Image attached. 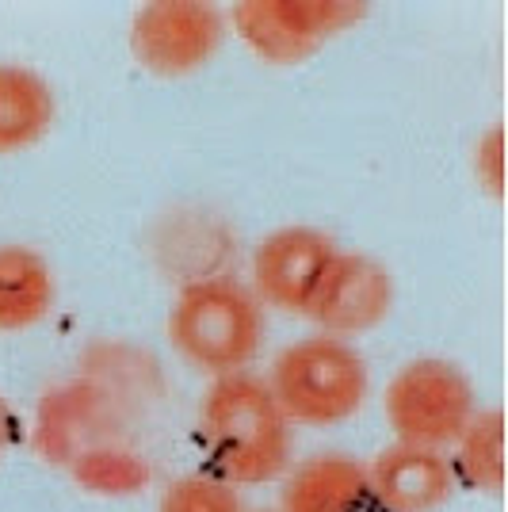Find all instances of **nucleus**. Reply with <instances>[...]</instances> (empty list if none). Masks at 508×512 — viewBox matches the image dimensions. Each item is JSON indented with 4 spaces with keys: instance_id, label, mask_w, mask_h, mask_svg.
<instances>
[{
    "instance_id": "6",
    "label": "nucleus",
    "mask_w": 508,
    "mask_h": 512,
    "mask_svg": "<svg viewBox=\"0 0 508 512\" xmlns=\"http://www.w3.org/2000/svg\"><path fill=\"white\" fill-rule=\"evenodd\" d=\"M123 428H127V394L85 375L77 383L54 386L39 402L35 448L43 459L73 470L96 451L123 448Z\"/></svg>"
},
{
    "instance_id": "14",
    "label": "nucleus",
    "mask_w": 508,
    "mask_h": 512,
    "mask_svg": "<svg viewBox=\"0 0 508 512\" xmlns=\"http://www.w3.org/2000/svg\"><path fill=\"white\" fill-rule=\"evenodd\" d=\"M447 459L459 486L497 497L505 486V413L497 406L478 409L447 448Z\"/></svg>"
},
{
    "instance_id": "3",
    "label": "nucleus",
    "mask_w": 508,
    "mask_h": 512,
    "mask_svg": "<svg viewBox=\"0 0 508 512\" xmlns=\"http://www.w3.org/2000/svg\"><path fill=\"white\" fill-rule=\"evenodd\" d=\"M268 386L291 425L333 428L363 409L371 375L352 341L314 333L287 344L272 360Z\"/></svg>"
},
{
    "instance_id": "5",
    "label": "nucleus",
    "mask_w": 508,
    "mask_h": 512,
    "mask_svg": "<svg viewBox=\"0 0 508 512\" xmlns=\"http://www.w3.org/2000/svg\"><path fill=\"white\" fill-rule=\"evenodd\" d=\"M367 16L352 0H241L230 20L237 39L268 65H298L314 58L348 27Z\"/></svg>"
},
{
    "instance_id": "15",
    "label": "nucleus",
    "mask_w": 508,
    "mask_h": 512,
    "mask_svg": "<svg viewBox=\"0 0 508 512\" xmlns=\"http://www.w3.org/2000/svg\"><path fill=\"white\" fill-rule=\"evenodd\" d=\"M157 512H245V505L241 490L214 470H188L165 486Z\"/></svg>"
},
{
    "instance_id": "9",
    "label": "nucleus",
    "mask_w": 508,
    "mask_h": 512,
    "mask_svg": "<svg viewBox=\"0 0 508 512\" xmlns=\"http://www.w3.org/2000/svg\"><path fill=\"white\" fill-rule=\"evenodd\" d=\"M337 253V241L318 226H279L253 249L249 287L260 306L302 318Z\"/></svg>"
},
{
    "instance_id": "4",
    "label": "nucleus",
    "mask_w": 508,
    "mask_h": 512,
    "mask_svg": "<svg viewBox=\"0 0 508 512\" xmlns=\"http://www.w3.org/2000/svg\"><path fill=\"white\" fill-rule=\"evenodd\" d=\"M382 409L398 444L447 451L478 413V398L459 363L444 356H417L394 371Z\"/></svg>"
},
{
    "instance_id": "17",
    "label": "nucleus",
    "mask_w": 508,
    "mask_h": 512,
    "mask_svg": "<svg viewBox=\"0 0 508 512\" xmlns=\"http://www.w3.org/2000/svg\"><path fill=\"white\" fill-rule=\"evenodd\" d=\"M20 417H16V409L8 406V398L0 394V463L12 455V448L20 444Z\"/></svg>"
},
{
    "instance_id": "10",
    "label": "nucleus",
    "mask_w": 508,
    "mask_h": 512,
    "mask_svg": "<svg viewBox=\"0 0 508 512\" xmlns=\"http://www.w3.org/2000/svg\"><path fill=\"white\" fill-rule=\"evenodd\" d=\"M455 490L459 482L447 451L394 440L367 463V493L379 512H440Z\"/></svg>"
},
{
    "instance_id": "8",
    "label": "nucleus",
    "mask_w": 508,
    "mask_h": 512,
    "mask_svg": "<svg viewBox=\"0 0 508 512\" xmlns=\"http://www.w3.org/2000/svg\"><path fill=\"white\" fill-rule=\"evenodd\" d=\"M390 310H394V276L386 272V264L367 253L340 249L302 318L314 321L321 337L356 341L379 329L390 318Z\"/></svg>"
},
{
    "instance_id": "13",
    "label": "nucleus",
    "mask_w": 508,
    "mask_h": 512,
    "mask_svg": "<svg viewBox=\"0 0 508 512\" xmlns=\"http://www.w3.org/2000/svg\"><path fill=\"white\" fill-rule=\"evenodd\" d=\"M58 119V100L43 73L0 65V153L39 146Z\"/></svg>"
},
{
    "instance_id": "7",
    "label": "nucleus",
    "mask_w": 508,
    "mask_h": 512,
    "mask_svg": "<svg viewBox=\"0 0 508 512\" xmlns=\"http://www.w3.org/2000/svg\"><path fill=\"white\" fill-rule=\"evenodd\" d=\"M226 39V16L207 0H153L134 12L130 54L153 77H191Z\"/></svg>"
},
{
    "instance_id": "12",
    "label": "nucleus",
    "mask_w": 508,
    "mask_h": 512,
    "mask_svg": "<svg viewBox=\"0 0 508 512\" xmlns=\"http://www.w3.org/2000/svg\"><path fill=\"white\" fill-rule=\"evenodd\" d=\"M58 302L54 268L31 245H0V333H27Z\"/></svg>"
},
{
    "instance_id": "11",
    "label": "nucleus",
    "mask_w": 508,
    "mask_h": 512,
    "mask_svg": "<svg viewBox=\"0 0 508 512\" xmlns=\"http://www.w3.org/2000/svg\"><path fill=\"white\" fill-rule=\"evenodd\" d=\"M367 463L348 451H314L287 470L279 512H367Z\"/></svg>"
},
{
    "instance_id": "2",
    "label": "nucleus",
    "mask_w": 508,
    "mask_h": 512,
    "mask_svg": "<svg viewBox=\"0 0 508 512\" xmlns=\"http://www.w3.org/2000/svg\"><path fill=\"white\" fill-rule=\"evenodd\" d=\"M169 341L180 360L211 379L249 371L264 344V306L233 276L184 283L169 310Z\"/></svg>"
},
{
    "instance_id": "1",
    "label": "nucleus",
    "mask_w": 508,
    "mask_h": 512,
    "mask_svg": "<svg viewBox=\"0 0 508 512\" xmlns=\"http://www.w3.org/2000/svg\"><path fill=\"white\" fill-rule=\"evenodd\" d=\"M199 440L214 474L237 490L276 482L291 463V421L253 371L211 379L199 402Z\"/></svg>"
},
{
    "instance_id": "16",
    "label": "nucleus",
    "mask_w": 508,
    "mask_h": 512,
    "mask_svg": "<svg viewBox=\"0 0 508 512\" xmlns=\"http://www.w3.org/2000/svg\"><path fill=\"white\" fill-rule=\"evenodd\" d=\"M478 153H489V169L478 172V180H486L489 192L501 195V127H493L486 138L478 142Z\"/></svg>"
}]
</instances>
